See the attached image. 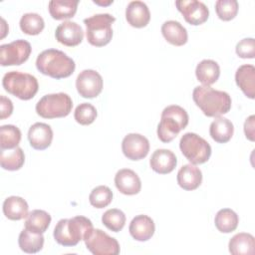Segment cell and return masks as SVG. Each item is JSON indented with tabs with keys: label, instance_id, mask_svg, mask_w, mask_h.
<instances>
[{
	"label": "cell",
	"instance_id": "11",
	"mask_svg": "<svg viewBox=\"0 0 255 255\" xmlns=\"http://www.w3.org/2000/svg\"><path fill=\"white\" fill-rule=\"evenodd\" d=\"M104 82L102 76L95 70L82 71L76 80V88L80 96L86 99L98 97L103 90Z\"/></svg>",
	"mask_w": 255,
	"mask_h": 255
},
{
	"label": "cell",
	"instance_id": "20",
	"mask_svg": "<svg viewBox=\"0 0 255 255\" xmlns=\"http://www.w3.org/2000/svg\"><path fill=\"white\" fill-rule=\"evenodd\" d=\"M176 179L182 189L194 190L198 188L202 182V172L195 164L188 163L180 167Z\"/></svg>",
	"mask_w": 255,
	"mask_h": 255
},
{
	"label": "cell",
	"instance_id": "19",
	"mask_svg": "<svg viewBox=\"0 0 255 255\" xmlns=\"http://www.w3.org/2000/svg\"><path fill=\"white\" fill-rule=\"evenodd\" d=\"M126 19L134 28L145 27L150 20V12L147 5L141 1H131L126 9Z\"/></svg>",
	"mask_w": 255,
	"mask_h": 255
},
{
	"label": "cell",
	"instance_id": "36",
	"mask_svg": "<svg viewBox=\"0 0 255 255\" xmlns=\"http://www.w3.org/2000/svg\"><path fill=\"white\" fill-rule=\"evenodd\" d=\"M238 2L236 0H218L215 3V11L220 20L230 21L235 18L238 12Z\"/></svg>",
	"mask_w": 255,
	"mask_h": 255
},
{
	"label": "cell",
	"instance_id": "33",
	"mask_svg": "<svg viewBox=\"0 0 255 255\" xmlns=\"http://www.w3.org/2000/svg\"><path fill=\"white\" fill-rule=\"evenodd\" d=\"M21 140L20 129L13 125H5L0 128L1 149H11L18 146Z\"/></svg>",
	"mask_w": 255,
	"mask_h": 255
},
{
	"label": "cell",
	"instance_id": "37",
	"mask_svg": "<svg viewBox=\"0 0 255 255\" xmlns=\"http://www.w3.org/2000/svg\"><path fill=\"white\" fill-rule=\"evenodd\" d=\"M97 115V110L92 104L83 103L76 108L74 118L78 124L82 126H88L95 122Z\"/></svg>",
	"mask_w": 255,
	"mask_h": 255
},
{
	"label": "cell",
	"instance_id": "38",
	"mask_svg": "<svg viewBox=\"0 0 255 255\" xmlns=\"http://www.w3.org/2000/svg\"><path fill=\"white\" fill-rule=\"evenodd\" d=\"M236 54L242 59H253L255 57V40L253 38L242 39L236 45Z\"/></svg>",
	"mask_w": 255,
	"mask_h": 255
},
{
	"label": "cell",
	"instance_id": "5",
	"mask_svg": "<svg viewBox=\"0 0 255 255\" xmlns=\"http://www.w3.org/2000/svg\"><path fill=\"white\" fill-rule=\"evenodd\" d=\"M2 86L6 92L23 101L33 99L39 89L38 81L34 76L19 71L6 73L2 79Z\"/></svg>",
	"mask_w": 255,
	"mask_h": 255
},
{
	"label": "cell",
	"instance_id": "18",
	"mask_svg": "<svg viewBox=\"0 0 255 255\" xmlns=\"http://www.w3.org/2000/svg\"><path fill=\"white\" fill-rule=\"evenodd\" d=\"M150 167L153 171L159 174L170 173L177 164L175 154L165 148H159L153 151L149 159Z\"/></svg>",
	"mask_w": 255,
	"mask_h": 255
},
{
	"label": "cell",
	"instance_id": "15",
	"mask_svg": "<svg viewBox=\"0 0 255 255\" xmlns=\"http://www.w3.org/2000/svg\"><path fill=\"white\" fill-rule=\"evenodd\" d=\"M115 184L118 190L125 195L137 194L141 189L138 175L129 168L120 169L115 175Z\"/></svg>",
	"mask_w": 255,
	"mask_h": 255
},
{
	"label": "cell",
	"instance_id": "6",
	"mask_svg": "<svg viewBox=\"0 0 255 255\" xmlns=\"http://www.w3.org/2000/svg\"><path fill=\"white\" fill-rule=\"evenodd\" d=\"M116 18L108 13L96 14L84 20L88 42L96 47L108 45L113 38L112 24Z\"/></svg>",
	"mask_w": 255,
	"mask_h": 255
},
{
	"label": "cell",
	"instance_id": "31",
	"mask_svg": "<svg viewBox=\"0 0 255 255\" xmlns=\"http://www.w3.org/2000/svg\"><path fill=\"white\" fill-rule=\"evenodd\" d=\"M239 222V217L230 208H223L220 209L214 218L215 227L220 231L221 233H230L234 231Z\"/></svg>",
	"mask_w": 255,
	"mask_h": 255
},
{
	"label": "cell",
	"instance_id": "7",
	"mask_svg": "<svg viewBox=\"0 0 255 255\" xmlns=\"http://www.w3.org/2000/svg\"><path fill=\"white\" fill-rule=\"evenodd\" d=\"M73 108V102L65 93L43 96L36 104V113L44 119H59L67 117Z\"/></svg>",
	"mask_w": 255,
	"mask_h": 255
},
{
	"label": "cell",
	"instance_id": "30",
	"mask_svg": "<svg viewBox=\"0 0 255 255\" xmlns=\"http://www.w3.org/2000/svg\"><path fill=\"white\" fill-rule=\"evenodd\" d=\"M50 223L51 215L48 212L41 209H35L27 215L25 228L32 232L43 234L48 229Z\"/></svg>",
	"mask_w": 255,
	"mask_h": 255
},
{
	"label": "cell",
	"instance_id": "39",
	"mask_svg": "<svg viewBox=\"0 0 255 255\" xmlns=\"http://www.w3.org/2000/svg\"><path fill=\"white\" fill-rule=\"evenodd\" d=\"M13 113V104L10 99L5 96L0 97V119L5 120L9 118Z\"/></svg>",
	"mask_w": 255,
	"mask_h": 255
},
{
	"label": "cell",
	"instance_id": "21",
	"mask_svg": "<svg viewBox=\"0 0 255 255\" xmlns=\"http://www.w3.org/2000/svg\"><path fill=\"white\" fill-rule=\"evenodd\" d=\"M235 82L244 95L249 99L255 98V67L242 65L235 73Z\"/></svg>",
	"mask_w": 255,
	"mask_h": 255
},
{
	"label": "cell",
	"instance_id": "16",
	"mask_svg": "<svg viewBox=\"0 0 255 255\" xmlns=\"http://www.w3.org/2000/svg\"><path fill=\"white\" fill-rule=\"evenodd\" d=\"M30 145L37 150H44L51 145L53 130L51 127L44 123H35L28 131Z\"/></svg>",
	"mask_w": 255,
	"mask_h": 255
},
{
	"label": "cell",
	"instance_id": "28",
	"mask_svg": "<svg viewBox=\"0 0 255 255\" xmlns=\"http://www.w3.org/2000/svg\"><path fill=\"white\" fill-rule=\"evenodd\" d=\"M78 4V0H52L49 2V13L56 20L69 19L76 14Z\"/></svg>",
	"mask_w": 255,
	"mask_h": 255
},
{
	"label": "cell",
	"instance_id": "9",
	"mask_svg": "<svg viewBox=\"0 0 255 255\" xmlns=\"http://www.w3.org/2000/svg\"><path fill=\"white\" fill-rule=\"evenodd\" d=\"M87 249L94 255H118L120 244L101 229L91 230L84 238Z\"/></svg>",
	"mask_w": 255,
	"mask_h": 255
},
{
	"label": "cell",
	"instance_id": "2",
	"mask_svg": "<svg viewBox=\"0 0 255 255\" xmlns=\"http://www.w3.org/2000/svg\"><path fill=\"white\" fill-rule=\"evenodd\" d=\"M36 68L43 75L59 80L70 77L75 71L76 64L63 51L48 49L38 55Z\"/></svg>",
	"mask_w": 255,
	"mask_h": 255
},
{
	"label": "cell",
	"instance_id": "34",
	"mask_svg": "<svg viewBox=\"0 0 255 255\" xmlns=\"http://www.w3.org/2000/svg\"><path fill=\"white\" fill-rule=\"evenodd\" d=\"M125 213L117 208H112L107 210L102 216L103 224L113 232L121 231L126 224Z\"/></svg>",
	"mask_w": 255,
	"mask_h": 255
},
{
	"label": "cell",
	"instance_id": "27",
	"mask_svg": "<svg viewBox=\"0 0 255 255\" xmlns=\"http://www.w3.org/2000/svg\"><path fill=\"white\" fill-rule=\"evenodd\" d=\"M18 244L22 251L34 254L42 250L44 246V236L41 233L32 232L24 228L18 237Z\"/></svg>",
	"mask_w": 255,
	"mask_h": 255
},
{
	"label": "cell",
	"instance_id": "29",
	"mask_svg": "<svg viewBox=\"0 0 255 255\" xmlns=\"http://www.w3.org/2000/svg\"><path fill=\"white\" fill-rule=\"evenodd\" d=\"M25 162V154L21 147L17 146L11 149H1L0 163L1 167L6 170H19Z\"/></svg>",
	"mask_w": 255,
	"mask_h": 255
},
{
	"label": "cell",
	"instance_id": "8",
	"mask_svg": "<svg viewBox=\"0 0 255 255\" xmlns=\"http://www.w3.org/2000/svg\"><path fill=\"white\" fill-rule=\"evenodd\" d=\"M182 154L192 164H202L208 161L211 155L210 144L194 132L184 133L179 141Z\"/></svg>",
	"mask_w": 255,
	"mask_h": 255
},
{
	"label": "cell",
	"instance_id": "14",
	"mask_svg": "<svg viewBox=\"0 0 255 255\" xmlns=\"http://www.w3.org/2000/svg\"><path fill=\"white\" fill-rule=\"evenodd\" d=\"M55 37L59 43L68 47H75L82 43L84 31L76 22L64 21L57 27Z\"/></svg>",
	"mask_w": 255,
	"mask_h": 255
},
{
	"label": "cell",
	"instance_id": "35",
	"mask_svg": "<svg viewBox=\"0 0 255 255\" xmlns=\"http://www.w3.org/2000/svg\"><path fill=\"white\" fill-rule=\"evenodd\" d=\"M89 200L91 205L96 208L107 207L113 200V191L106 185H99L92 190Z\"/></svg>",
	"mask_w": 255,
	"mask_h": 255
},
{
	"label": "cell",
	"instance_id": "23",
	"mask_svg": "<svg viewBox=\"0 0 255 255\" xmlns=\"http://www.w3.org/2000/svg\"><path fill=\"white\" fill-rule=\"evenodd\" d=\"M28 209V203L20 196H9L3 202V213L10 220L26 218L29 214Z\"/></svg>",
	"mask_w": 255,
	"mask_h": 255
},
{
	"label": "cell",
	"instance_id": "40",
	"mask_svg": "<svg viewBox=\"0 0 255 255\" xmlns=\"http://www.w3.org/2000/svg\"><path fill=\"white\" fill-rule=\"evenodd\" d=\"M244 132L246 137L249 140L254 141L255 139V116L254 115L246 119L244 123Z\"/></svg>",
	"mask_w": 255,
	"mask_h": 255
},
{
	"label": "cell",
	"instance_id": "12",
	"mask_svg": "<svg viewBox=\"0 0 255 255\" xmlns=\"http://www.w3.org/2000/svg\"><path fill=\"white\" fill-rule=\"evenodd\" d=\"M177 10L182 14L184 20L190 25H201L207 21L209 10L207 6L197 0L175 1Z\"/></svg>",
	"mask_w": 255,
	"mask_h": 255
},
{
	"label": "cell",
	"instance_id": "26",
	"mask_svg": "<svg viewBox=\"0 0 255 255\" xmlns=\"http://www.w3.org/2000/svg\"><path fill=\"white\" fill-rule=\"evenodd\" d=\"M195 75L203 86H210L214 84L220 76L219 65L213 60H202L196 66Z\"/></svg>",
	"mask_w": 255,
	"mask_h": 255
},
{
	"label": "cell",
	"instance_id": "4",
	"mask_svg": "<svg viewBox=\"0 0 255 255\" xmlns=\"http://www.w3.org/2000/svg\"><path fill=\"white\" fill-rule=\"evenodd\" d=\"M188 115L186 111L176 105H171L161 113L160 122L157 126V136L162 142H170L179 131L188 125Z\"/></svg>",
	"mask_w": 255,
	"mask_h": 255
},
{
	"label": "cell",
	"instance_id": "22",
	"mask_svg": "<svg viewBox=\"0 0 255 255\" xmlns=\"http://www.w3.org/2000/svg\"><path fill=\"white\" fill-rule=\"evenodd\" d=\"M161 33L164 39L174 46H183L188 39L186 29L177 21H165L161 26Z\"/></svg>",
	"mask_w": 255,
	"mask_h": 255
},
{
	"label": "cell",
	"instance_id": "25",
	"mask_svg": "<svg viewBox=\"0 0 255 255\" xmlns=\"http://www.w3.org/2000/svg\"><path fill=\"white\" fill-rule=\"evenodd\" d=\"M233 132V124L228 119L223 117H216L209 128L210 136L218 143L228 142L231 139Z\"/></svg>",
	"mask_w": 255,
	"mask_h": 255
},
{
	"label": "cell",
	"instance_id": "32",
	"mask_svg": "<svg viewBox=\"0 0 255 255\" xmlns=\"http://www.w3.org/2000/svg\"><path fill=\"white\" fill-rule=\"evenodd\" d=\"M19 25L23 33L34 36L40 34L43 31L45 22L43 18L37 13H26L21 17Z\"/></svg>",
	"mask_w": 255,
	"mask_h": 255
},
{
	"label": "cell",
	"instance_id": "3",
	"mask_svg": "<svg viewBox=\"0 0 255 255\" xmlns=\"http://www.w3.org/2000/svg\"><path fill=\"white\" fill-rule=\"evenodd\" d=\"M92 221L85 216H75L69 219H61L54 228V239L62 246H76L85 236L93 230Z\"/></svg>",
	"mask_w": 255,
	"mask_h": 255
},
{
	"label": "cell",
	"instance_id": "24",
	"mask_svg": "<svg viewBox=\"0 0 255 255\" xmlns=\"http://www.w3.org/2000/svg\"><path fill=\"white\" fill-rule=\"evenodd\" d=\"M228 248L233 255H252L255 252V239L249 233H237L230 239Z\"/></svg>",
	"mask_w": 255,
	"mask_h": 255
},
{
	"label": "cell",
	"instance_id": "17",
	"mask_svg": "<svg viewBox=\"0 0 255 255\" xmlns=\"http://www.w3.org/2000/svg\"><path fill=\"white\" fill-rule=\"evenodd\" d=\"M128 231L130 236L136 241H147L152 237L155 231L153 220L144 214L132 218L129 223Z\"/></svg>",
	"mask_w": 255,
	"mask_h": 255
},
{
	"label": "cell",
	"instance_id": "1",
	"mask_svg": "<svg viewBox=\"0 0 255 255\" xmlns=\"http://www.w3.org/2000/svg\"><path fill=\"white\" fill-rule=\"evenodd\" d=\"M192 99L201 112L209 118L220 117L231 109V98L223 91H217L210 86L195 87Z\"/></svg>",
	"mask_w": 255,
	"mask_h": 255
},
{
	"label": "cell",
	"instance_id": "41",
	"mask_svg": "<svg viewBox=\"0 0 255 255\" xmlns=\"http://www.w3.org/2000/svg\"><path fill=\"white\" fill-rule=\"evenodd\" d=\"M94 3L98 4V5H102V6H108L110 4H112L114 1L113 0H110V1H107V2H102V1H93Z\"/></svg>",
	"mask_w": 255,
	"mask_h": 255
},
{
	"label": "cell",
	"instance_id": "13",
	"mask_svg": "<svg viewBox=\"0 0 255 255\" xmlns=\"http://www.w3.org/2000/svg\"><path fill=\"white\" fill-rule=\"evenodd\" d=\"M122 150L125 156L130 160L144 158L149 151L148 139L139 133H128L122 141Z\"/></svg>",
	"mask_w": 255,
	"mask_h": 255
},
{
	"label": "cell",
	"instance_id": "10",
	"mask_svg": "<svg viewBox=\"0 0 255 255\" xmlns=\"http://www.w3.org/2000/svg\"><path fill=\"white\" fill-rule=\"evenodd\" d=\"M32 48L29 42L19 39L0 46V64L6 66H19L29 59Z\"/></svg>",
	"mask_w": 255,
	"mask_h": 255
}]
</instances>
